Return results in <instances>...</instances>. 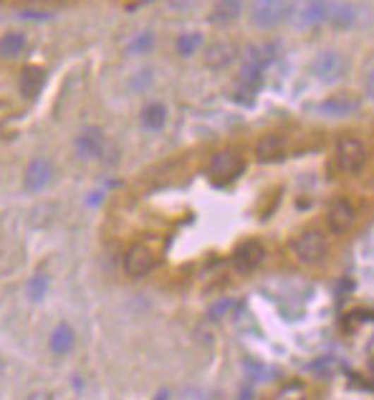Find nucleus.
I'll return each instance as SVG.
<instances>
[{"mask_svg":"<svg viewBox=\"0 0 374 400\" xmlns=\"http://www.w3.org/2000/svg\"><path fill=\"white\" fill-rule=\"evenodd\" d=\"M367 160H369V152L362 140H356V137H342V140L337 142V165L342 172H346V175H359V172L367 167Z\"/></svg>","mask_w":374,"mask_h":400,"instance_id":"obj_1","label":"nucleus"},{"mask_svg":"<svg viewBox=\"0 0 374 400\" xmlns=\"http://www.w3.org/2000/svg\"><path fill=\"white\" fill-rule=\"evenodd\" d=\"M286 16H289L286 0H253V6H251V23L255 28L271 30L284 23Z\"/></svg>","mask_w":374,"mask_h":400,"instance_id":"obj_2","label":"nucleus"},{"mask_svg":"<svg viewBox=\"0 0 374 400\" xmlns=\"http://www.w3.org/2000/svg\"><path fill=\"white\" fill-rule=\"evenodd\" d=\"M294 251L303 264H321L329 254V243L321 230H303L294 241Z\"/></svg>","mask_w":374,"mask_h":400,"instance_id":"obj_3","label":"nucleus"},{"mask_svg":"<svg viewBox=\"0 0 374 400\" xmlns=\"http://www.w3.org/2000/svg\"><path fill=\"white\" fill-rule=\"evenodd\" d=\"M243 170H246V163H243V158L238 155V152L220 150L215 158L210 160L207 175H210V180H215V182H228V180H236Z\"/></svg>","mask_w":374,"mask_h":400,"instance_id":"obj_4","label":"nucleus"},{"mask_svg":"<svg viewBox=\"0 0 374 400\" xmlns=\"http://www.w3.org/2000/svg\"><path fill=\"white\" fill-rule=\"evenodd\" d=\"M311 73L324 84H332V81L342 79L346 73V59L339 51H321L311 64Z\"/></svg>","mask_w":374,"mask_h":400,"instance_id":"obj_5","label":"nucleus"},{"mask_svg":"<svg viewBox=\"0 0 374 400\" xmlns=\"http://www.w3.org/2000/svg\"><path fill=\"white\" fill-rule=\"evenodd\" d=\"M73 147H76V155L81 160H99L107 152V137L99 127H84Z\"/></svg>","mask_w":374,"mask_h":400,"instance_id":"obj_6","label":"nucleus"},{"mask_svg":"<svg viewBox=\"0 0 374 400\" xmlns=\"http://www.w3.org/2000/svg\"><path fill=\"white\" fill-rule=\"evenodd\" d=\"M155 269V254L147 249L145 243H134L132 249L124 254V271L132 276V279H142Z\"/></svg>","mask_w":374,"mask_h":400,"instance_id":"obj_7","label":"nucleus"},{"mask_svg":"<svg viewBox=\"0 0 374 400\" xmlns=\"http://www.w3.org/2000/svg\"><path fill=\"white\" fill-rule=\"evenodd\" d=\"M266 261V249L260 241H246L238 246V251L233 254V266L241 273H251Z\"/></svg>","mask_w":374,"mask_h":400,"instance_id":"obj_8","label":"nucleus"},{"mask_svg":"<svg viewBox=\"0 0 374 400\" xmlns=\"http://www.w3.org/2000/svg\"><path fill=\"white\" fill-rule=\"evenodd\" d=\"M326 220H329V228H332V233H337V236H344V233H349V230L354 228L356 211H354V206H351L349 200L339 198V200H334L332 208H329V216H326Z\"/></svg>","mask_w":374,"mask_h":400,"instance_id":"obj_9","label":"nucleus"},{"mask_svg":"<svg viewBox=\"0 0 374 400\" xmlns=\"http://www.w3.org/2000/svg\"><path fill=\"white\" fill-rule=\"evenodd\" d=\"M54 177V165L46 158H36L25 167V188L28 190H43Z\"/></svg>","mask_w":374,"mask_h":400,"instance_id":"obj_10","label":"nucleus"},{"mask_svg":"<svg viewBox=\"0 0 374 400\" xmlns=\"http://www.w3.org/2000/svg\"><path fill=\"white\" fill-rule=\"evenodd\" d=\"M286 152V140L281 134H266V137H260L258 145H255V158L258 163H278V160L284 158Z\"/></svg>","mask_w":374,"mask_h":400,"instance_id":"obj_11","label":"nucleus"},{"mask_svg":"<svg viewBox=\"0 0 374 400\" xmlns=\"http://www.w3.org/2000/svg\"><path fill=\"white\" fill-rule=\"evenodd\" d=\"M205 56H207V66L220 71V69H228L238 59V49L230 41H217L207 49Z\"/></svg>","mask_w":374,"mask_h":400,"instance_id":"obj_12","label":"nucleus"},{"mask_svg":"<svg viewBox=\"0 0 374 400\" xmlns=\"http://www.w3.org/2000/svg\"><path fill=\"white\" fill-rule=\"evenodd\" d=\"M46 86V71L41 66H25L20 71V94L25 99H36Z\"/></svg>","mask_w":374,"mask_h":400,"instance_id":"obj_13","label":"nucleus"},{"mask_svg":"<svg viewBox=\"0 0 374 400\" xmlns=\"http://www.w3.org/2000/svg\"><path fill=\"white\" fill-rule=\"evenodd\" d=\"M243 0H217L210 11V23L215 25H230L233 20L241 18Z\"/></svg>","mask_w":374,"mask_h":400,"instance_id":"obj_14","label":"nucleus"},{"mask_svg":"<svg viewBox=\"0 0 374 400\" xmlns=\"http://www.w3.org/2000/svg\"><path fill=\"white\" fill-rule=\"evenodd\" d=\"M359 97L354 94H337V97H329L324 104H321V112L326 114H334V117H346V114H354L359 110Z\"/></svg>","mask_w":374,"mask_h":400,"instance_id":"obj_15","label":"nucleus"},{"mask_svg":"<svg viewBox=\"0 0 374 400\" xmlns=\"http://www.w3.org/2000/svg\"><path fill=\"white\" fill-rule=\"evenodd\" d=\"M324 20H329L337 28H351L356 23V11L346 3H326Z\"/></svg>","mask_w":374,"mask_h":400,"instance_id":"obj_16","label":"nucleus"},{"mask_svg":"<svg viewBox=\"0 0 374 400\" xmlns=\"http://www.w3.org/2000/svg\"><path fill=\"white\" fill-rule=\"evenodd\" d=\"M73 342H76V334H73V329L68 327V324H64V322L51 332V350H54L56 355H68V352L73 350Z\"/></svg>","mask_w":374,"mask_h":400,"instance_id":"obj_17","label":"nucleus"},{"mask_svg":"<svg viewBox=\"0 0 374 400\" xmlns=\"http://www.w3.org/2000/svg\"><path fill=\"white\" fill-rule=\"evenodd\" d=\"M273 61H276V49H273L271 43H266V46H251L246 51V64L260 69V71H266V66H271Z\"/></svg>","mask_w":374,"mask_h":400,"instance_id":"obj_18","label":"nucleus"},{"mask_svg":"<svg viewBox=\"0 0 374 400\" xmlns=\"http://www.w3.org/2000/svg\"><path fill=\"white\" fill-rule=\"evenodd\" d=\"M164 122H167V110H164V104L152 102L142 110V124H145V129H150V132L162 129Z\"/></svg>","mask_w":374,"mask_h":400,"instance_id":"obj_19","label":"nucleus"},{"mask_svg":"<svg viewBox=\"0 0 374 400\" xmlns=\"http://www.w3.org/2000/svg\"><path fill=\"white\" fill-rule=\"evenodd\" d=\"M25 51V36L18 30H11L0 38V59H18Z\"/></svg>","mask_w":374,"mask_h":400,"instance_id":"obj_20","label":"nucleus"},{"mask_svg":"<svg viewBox=\"0 0 374 400\" xmlns=\"http://www.w3.org/2000/svg\"><path fill=\"white\" fill-rule=\"evenodd\" d=\"M326 16V0H306L301 8V23L303 25H319L324 23Z\"/></svg>","mask_w":374,"mask_h":400,"instance_id":"obj_21","label":"nucleus"},{"mask_svg":"<svg viewBox=\"0 0 374 400\" xmlns=\"http://www.w3.org/2000/svg\"><path fill=\"white\" fill-rule=\"evenodd\" d=\"M200 46H203V36H200V33H182V36L175 41L177 54L185 56V59H187V56H193Z\"/></svg>","mask_w":374,"mask_h":400,"instance_id":"obj_22","label":"nucleus"},{"mask_svg":"<svg viewBox=\"0 0 374 400\" xmlns=\"http://www.w3.org/2000/svg\"><path fill=\"white\" fill-rule=\"evenodd\" d=\"M241 84L246 86L251 94H255V91L260 89V84H263V71H260V69H255V66H251V64H243Z\"/></svg>","mask_w":374,"mask_h":400,"instance_id":"obj_23","label":"nucleus"},{"mask_svg":"<svg viewBox=\"0 0 374 400\" xmlns=\"http://www.w3.org/2000/svg\"><path fill=\"white\" fill-rule=\"evenodd\" d=\"M276 400H306V390H303V385L294 382V385L281 388V393L276 395Z\"/></svg>","mask_w":374,"mask_h":400,"instance_id":"obj_24","label":"nucleus"},{"mask_svg":"<svg viewBox=\"0 0 374 400\" xmlns=\"http://www.w3.org/2000/svg\"><path fill=\"white\" fill-rule=\"evenodd\" d=\"M46 289H49V279H46V276H36V279L28 284V297L33 299V302H41Z\"/></svg>","mask_w":374,"mask_h":400,"instance_id":"obj_25","label":"nucleus"},{"mask_svg":"<svg viewBox=\"0 0 374 400\" xmlns=\"http://www.w3.org/2000/svg\"><path fill=\"white\" fill-rule=\"evenodd\" d=\"M155 46V36H150V33H145V36H139L137 41L132 43V51L137 54V51H147Z\"/></svg>","mask_w":374,"mask_h":400,"instance_id":"obj_26","label":"nucleus"},{"mask_svg":"<svg viewBox=\"0 0 374 400\" xmlns=\"http://www.w3.org/2000/svg\"><path fill=\"white\" fill-rule=\"evenodd\" d=\"M28 400H54V395H51L49 390H36Z\"/></svg>","mask_w":374,"mask_h":400,"instance_id":"obj_27","label":"nucleus"},{"mask_svg":"<svg viewBox=\"0 0 374 400\" xmlns=\"http://www.w3.org/2000/svg\"><path fill=\"white\" fill-rule=\"evenodd\" d=\"M155 400H169V393H167V390H162V393H159Z\"/></svg>","mask_w":374,"mask_h":400,"instance_id":"obj_28","label":"nucleus"},{"mask_svg":"<svg viewBox=\"0 0 374 400\" xmlns=\"http://www.w3.org/2000/svg\"><path fill=\"white\" fill-rule=\"evenodd\" d=\"M137 3H150V0H137Z\"/></svg>","mask_w":374,"mask_h":400,"instance_id":"obj_29","label":"nucleus"}]
</instances>
